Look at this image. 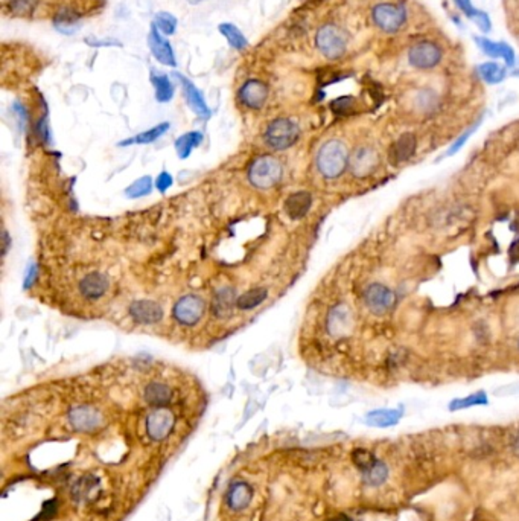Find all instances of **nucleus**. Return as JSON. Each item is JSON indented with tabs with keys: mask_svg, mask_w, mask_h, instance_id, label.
<instances>
[{
	"mask_svg": "<svg viewBox=\"0 0 519 521\" xmlns=\"http://www.w3.org/2000/svg\"><path fill=\"white\" fill-rule=\"evenodd\" d=\"M349 160H351V156H349L346 143L338 139H330L323 143L319 151L317 169L323 177L334 180V178L344 174L349 166Z\"/></svg>",
	"mask_w": 519,
	"mask_h": 521,
	"instance_id": "f257e3e1",
	"label": "nucleus"
},
{
	"mask_svg": "<svg viewBox=\"0 0 519 521\" xmlns=\"http://www.w3.org/2000/svg\"><path fill=\"white\" fill-rule=\"evenodd\" d=\"M363 301L365 308L372 314L382 317V315L388 314L395 308L397 302V294L388 285L381 284V282H373V284L367 285V288L364 290Z\"/></svg>",
	"mask_w": 519,
	"mask_h": 521,
	"instance_id": "f03ea898",
	"label": "nucleus"
},
{
	"mask_svg": "<svg viewBox=\"0 0 519 521\" xmlns=\"http://www.w3.org/2000/svg\"><path fill=\"white\" fill-rule=\"evenodd\" d=\"M249 178L253 186L259 187V190H268V187L277 185L282 178V165L275 157H259L251 164Z\"/></svg>",
	"mask_w": 519,
	"mask_h": 521,
	"instance_id": "7ed1b4c3",
	"label": "nucleus"
},
{
	"mask_svg": "<svg viewBox=\"0 0 519 521\" xmlns=\"http://www.w3.org/2000/svg\"><path fill=\"white\" fill-rule=\"evenodd\" d=\"M300 128L288 117H279L271 122L265 131V142L275 150H286L297 142Z\"/></svg>",
	"mask_w": 519,
	"mask_h": 521,
	"instance_id": "20e7f679",
	"label": "nucleus"
},
{
	"mask_svg": "<svg viewBox=\"0 0 519 521\" xmlns=\"http://www.w3.org/2000/svg\"><path fill=\"white\" fill-rule=\"evenodd\" d=\"M316 45L320 52L329 59H337L343 57L347 48V36L346 32L338 28L337 24H325L317 31Z\"/></svg>",
	"mask_w": 519,
	"mask_h": 521,
	"instance_id": "39448f33",
	"label": "nucleus"
},
{
	"mask_svg": "<svg viewBox=\"0 0 519 521\" xmlns=\"http://www.w3.org/2000/svg\"><path fill=\"white\" fill-rule=\"evenodd\" d=\"M373 22L384 32H396L405 23L407 13L402 6L395 3H379L372 11Z\"/></svg>",
	"mask_w": 519,
	"mask_h": 521,
	"instance_id": "423d86ee",
	"label": "nucleus"
},
{
	"mask_svg": "<svg viewBox=\"0 0 519 521\" xmlns=\"http://www.w3.org/2000/svg\"><path fill=\"white\" fill-rule=\"evenodd\" d=\"M379 166V156L375 148L370 147H360L356 148L351 160H349V168H351V173L356 178H365L375 173L377 168Z\"/></svg>",
	"mask_w": 519,
	"mask_h": 521,
	"instance_id": "0eeeda50",
	"label": "nucleus"
},
{
	"mask_svg": "<svg viewBox=\"0 0 519 521\" xmlns=\"http://www.w3.org/2000/svg\"><path fill=\"white\" fill-rule=\"evenodd\" d=\"M441 59V50L431 41H421L408 52V62L416 69H432Z\"/></svg>",
	"mask_w": 519,
	"mask_h": 521,
	"instance_id": "6e6552de",
	"label": "nucleus"
},
{
	"mask_svg": "<svg viewBox=\"0 0 519 521\" xmlns=\"http://www.w3.org/2000/svg\"><path fill=\"white\" fill-rule=\"evenodd\" d=\"M204 310H206V305H204V301L201 297L186 296L175 304L174 315L180 323L193 324L203 317Z\"/></svg>",
	"mask_w": 519,
	"mask_h": 521,
	"instance_id": "1a4fd4ad",
	"label": "nucleus"
},
{
	"mask_svg": "<svg viewBox=\"0 0 519 521\" xmlns=\"http://www.w3.org/2000/svg\"><path fill=\"white\" fill-rule=\"evenodd\" d=\"M353 327L352 311L347 305L339 304L330 310L328 315V331L332 337L339 338L349 336Z\"/></svg>",
	"mask_w": 519,
	"mask_h": 521,
	"instance_id": "9d476101",
	"label": "nucleus"
},
{
	"mask_svg": "<svg viewBox=\"0 0 519 521\" xmlns=\"http://www.w3.org/2000/svg\"><path fill=\"white\" fill-rule=\"evenodd\" d=\"M174 427V416L165 408H159L147 417V431L149 438L154 441H161L169 436Z\"/></svg>",
	"mask_w": 519,
	"mask_h": 521,
	"instance_id": "9b49d317",
	"label": "nucleus"
},
{
	"mask_svg": "<svg viewBox=\"0 0 519 521\" xmlns=\"http://www.w3.org/2000/svg\"><path fill=\"white\" fill-rule=\"evenodd\" d=\"M148 45H149L152 55H154L157 62H160L161 64H165V66H171V67L177 66L175 54L173 50L171 43H169L163 36H161L160 31L154 27V24H152V28L149 31Z\"/></svg>",
	"mask_w": 519,
	"mask_h": 521,
	"instance_id": "f8f14e48",
	"label": "nucleus"
},
{
	"mask_svg": "<svg viewBox=\"0 0 519 521\" xmlns=\"http://www.w3.org/2000/svg\"><path fill=\"white\" fill-rule=\"evenodd\" d=\"M268 93L270 90L267 87V84H263L262 81H258V80H250L241 87L240 99L245 107H249L251 110H258L265 106V102L268 99Z\"/></svg>",
	"mask_w": 519,
	"mask_h": 521,
	"instance_id": "ddd939ff",
	"label": "nucleus"
},
{
	"mask_svg": "<svg viewBox=\"0 0 519 521\" xmlns=\"http://www.w3.org/2000/svg\"><path fill=\"white\" fill-rule=\"evenodd\" d=\"M416 148H418V139L413 133H404L399 136V139L391 145L390 148V162L393 165H402L405 162L411 160L416 155Z\"/></svg>",
	"mask_w": 519,
	"mask_h": 521,
	"instance_id": "4468645a",
	"label": "nucleus"
},
{
	"mask_svg": "<svg viewBox=\"0 0 519 521\" xmlns=\"http://www.w3.org/2000/svg\"><path fill=\"white\" fill-rule=\"evenodd\" d=\"M175 78L180 81L182 87H183V92H184V97H186V101H188V104L191 106V108L193 110L195 113H197L198 116L201 117H209L210 116V110L206 104V101H204L201 92L195 87V85L192 84V81H189L186 76L180 75V73H175Z\"/></svg>",
	"mask_w": 519,
	"mask_h": 521,
	"instance_id": "2eb2a0df",
	"label": "nucleus"
},
{
	"mask_svg": "<svg viewBox=\"0 0 519 521\" xmlns=\"http://www.w3.org/2000/svg\"><path fill=\"white\" fill-rule=\"evenodd\" d=\"M71 422L76 430L92 431L101 425L102 416L93 407H76L71 413Z\"/></svg>",
	"mask_w": 519,
	"mask_h": 521,
	"instance_id": "dca6fc26",
	"label": "nucleus"
},
{
	"mask_svg": "<svg viewBox=\"0 0 519 521\" xmlns=\"http://www.w3.org/2000/svg\"><path fill=\"white\" fill-rule=\"evenodd\" d=\"M475 41L478 43L480 49L490 58H503L507 66H513L515 63V52L510 45L503 41H492L484 37H476Z\"/></svg>",
	"mask_w": 519,
	"mask_h": 521,
	"instance_id": "f3484780",
	"label": "nucleus"
},
{
	"mask_svg": "<svg viewBox=\"0 0 519 521\" xmlns=\"http://www.w3.org/2000/svg\"><path fill=\"white\" fill-rule=\"evenodd\" d=\"M404 415L402 408H377L372 410L365 416V422L378 429H388V427L396 425Z\"/></svg>",
	"mask_w": 519,
	"mask_h": 521,
	"instance_id": "a211bd4d",
	"label": "nucleus"
},
{
	"mask_svg": "<svg viewBox=\"0 0 519 521\" xmlns=\"http://www.w3.org/2000/svg\"><path fill=\"white\" fill-rule=\"evenodd\" d=\"M161 308L152 301H138L131 306V315L139 323H157L161 319Z\"/></svg>",
	"mask_w": 519,
	"mask_h": 521,
	"instance_id": "6ab92c4d",
	"label": "nucleus"
},
{
	"mask_svg": "<svg viewBox=\"0 0 519 521\" xmlns=\"http://www.w3.org/2000/svg\"><path fill=\"white\" fill-rule=\"evenodd\" d=\"M311 206H312L311 195L308 192L300 191V192L293 194L291 197L286 200L285 209L288 212V215L291 217L293 220H299V218H303L306 213H308Z\"/></svg>",
	"mask_w": 519,
	"mask_h": 521,
	"instance_id": "aec40b11",
	"label": "nucleus"
},
{
	"mask_svg": "<svg viewBox=\"0 0 519 521\" xmlns=\"http://www.w3.org/2000/svg\"><path fill=\"white\" fill-rule=\"evenodd\" d=\"M108 279L101 273H90L81 282V292L89 299H99L107 293Z\"/></svg>",
	"mask_w": 519,
	"mask_h": 521,
	"instance_id": "412c9836",
	"label": "nucleus"
},
{
	"mask_svg": "<svg viewBox=\"0 0 519 521\" xmlns=\"http://www.w3.org/2000/svg\"><path fill=\"white\" fill-rule=\"evenodd\" d=\"M173 398V390L163 381H151L147 387H145V399L148 401L151 406H165Z\"/></svg>",
	"mask_w": 519,
	"mask_h": 521,
	"instance_id": "4be33fe9",
	"label": "nucleus"
},
{
	"mask_svg": "<svg viewBox=\"0 0 519 521\" xmlns=\"http://www.w3.org/2000/svg\"><path fill=\"white\" fill-rule=\"evenodd\" d=\"M251 497H253V491L250 486L244 482H237L232 486L231 490H228L227 503L232 509L241 511L250 505Z\"/></svg>",
	"mask_w": 519,
	"mask_h": 521,
	"instance_id": "5701e85b",
	"label": "nucleus"
},
{
	"mask_svg": "<svg viewBox=\"0 0 519 521\" xmlns=\"http://www.w3.org/2000/svg\"><path fill=\"white\" fill-rule=\"evenodd\" d=\"M54 27L57 31L61 34H66V36H71V34L76 32L80 29L81 23H80V17L75 11L72 10H59L54 19Z\"/></svg>",
	"mask_w": 519,
	"mask_h": 521,
	"instance_id": "b1692460",
	"label": "nucleus"
},
{
	"mask_svg": "<svg viewBox=\"0 0 519 521\" xmlns=\"http://www.w3.org/2000/svg\"><path fill=\"white\" fill-rule=\"evenodd\" d=\"M218 31L223 34V37L227 40L228 45H231L236 50H245L249 48V41H247L244 34L240 31V28H236L232 23H221L218 27Z\"/></svg>",
	"mask_w": 519,
	"mask_h": 521,
	"instance_id": "393cba45",
	"label": "nucleus"
},
{
	"mask_svg": "<svg viewBox=\"0 0 519 521\" xmlns=\"http://www.w3.org/2000/svg\"><path fill=\"white\" fill-rule=\"evenodd\" d=\"M151 83L156 89V99L159 102H168L174 97V85L169 80L168 75L163 73H151Z\"/></svg>",
	"mask_w": 519,
	"mask_h": 521,
	"instance_id": "a878e982",
	"label": "nucleus"
},
{
	"mask_svg": "<svg viewBox=\"0 0 519 521\" xmlns=\"http://www.w3.org/2000/svg\"><path fill=\"white\" fill-rule=\"evenodd\" d=\"M488 404H489L488 394L484 390H480V392H475V394L472 395L453 399L449 403V410L451 412H455V410H465V408H471L476 406H488Z\"/></svg>",
	"mask_w": 519,
	"mask_h": 521,
	"instance_id": "bb28decb",
	"label": "nucleus"
},
{
	"mask_svg": "<svg viewBox=\"0 0 519 521\" xmlns=\"http://www.w3.org/2000/svg\"><path fill=\"white\" fill-rule=\"evenodd\" d=\"M363 473V479L369 486H381L387 480L388 477V468L384 462L381 460H377L375 464L369 466L367 469H364Z\"/></svg>",
	"mask_w": 519,
	"mask_h": 521,
	"instance_id": "cd10ccee",
	"label": "nucleus"
},
{
	"mask_svg": "<svg viewBox=\"0 0 519 521\" xmlns=\"http://www.w3.org/2000/svg\"><path fill=\"white\" fill-rule=\"evenodd\" d=\"M480 76L486 81L488 84H499L501 81H504L506 78V67L499 66L498 63H484L478 67Z\"/></svg>",
	"mask_w": 519,
	"mask_h": 521,
	"instance_id": "c85d7f7f",
	"label": "nucleus"
},
{
	"mask_svg": "<svg viewBox=\"0 0 519 521\" xmlns=\"http://www.w3.org/2000/svg\"><path fill=\"white\" fill-rule=\"evenodd\" d=\"M267 297V290L265 288H253L250 292H247L244 296L240 297L237 301V306L241 310H253L261 305Z\"/></svg>",
	"mask_w": 519,
	"mask_h": 521,
	"instance_id": "c756f323",
	"label": "nucleus"
},
{
	"mask_svg": "<svg viewBox=\"0 0 519 521\" xmlns=\"http://www.w3.org/2000/svg\"><path fill=\"white\" fill-rule=\"evenodd\" d=\"M201 139H203V136L198 131H192V133L182 136V138L178 139L177 143H175L178 156L188 157L189 152L192 151V148L197 147V145L201 142Z\"/></svg>",
	"mask_w": 519,
	"mask_h": 521,
	"instance_id": "7c9ffc66",
	"label": "nucleus"
},
{
	"mask_svg": "<svg viewBox=\"0 0 519 521\" xmlns=\"http://www.w3.org/2000/svg\"><path fill=\"white\" fill-rule=\"evenodd\" d=\"M169 124H160L154 128H151V130L148 131H143L140 134L136 136V138H131L130 141H125L124 145H130V143H149V142H154L156 139H159L161 134L166 133Z\"/></svg>",
	"mask_w": 519,
	"mask_h": 521,
	"instance_id": "2f4dec72",
	"label": "nucleus"
},
{
	"mask_svg": "<svg viewBox=\"0 0 519 521\" xmlns=\"http://www.w3.org/2000/svg\"><path fill=\"white\" fill-rule=\"evenodd\" d=\"M154 27L165 36H173L177 29V19L169 13H159L154 17Z\"/></svg>",
	"mask_w": 519,
	"mask_h": 521,
	"instance_id": "473e14b6",
	"label": "nucleus"
},
{
	"mask_svg": "<svg viewBox=\"0 0 519 521\" xmlns=\"http://www.w3.org/2000/svg\"><path fill=\"white\" fill-rule=\"evenodd\" d=\"M481 122H483V117H480L478 121H476L475 124H472L469 128H467V130H466L465 133H462L460 136H458V138L455 139V142L449 147V150H448V152L445 155V157H451V156L457 155V152L460 151V150L465 147V143H466L467 141H469L471 136H472L476 130H478V127L481 125Z\"/></svg>",
	"mask_w": 519,
	"mask_h": 521,
	"instance_id": "72a5a7b5",
	"label": "nucleus"
},
{
	"mask_svg": "<svg viewBox=\"0 0 519 521\" xmlns=\"http://www.w3.org/2000/svg\"><path fill=\"white\" fill-rule=\"evenodd\" d=\"M38 3V0H8V10L15 15L31 14Z\"/></svg>",
	"mask_w": 519,
	"mask_h": 521,
	"instance_id": "f704fd0d",
	"label": "nucleus"
},
{
	"mask_svg": "<svg viewBox=\"0 0 519 521\" xmlns=\"http://www.w3.org/2000/svg\"><path fill=\"white\" fill-rule=\"evenodd\" d=\"M96 485H98V480L95 479V477H92V476L84 477V479H81V482L75 486V495L78 499H86L89 497V492L93 488H96Z\"/></svg>",
	"mask_w": 519,
	"mask_h": 521,
	"instance_id": "c9c22d12",
	"label": "nucleus"
},
{
	"mask_svg": "<svg viewBox=\"0 0 519 521\" xmlns=\"http://www.w3.org/2000/svg\"><path fill=\"white\" fill-rule=\"evenodd\" d=\"M149 191H151V180L148 177H143L140 178V180L136 182L133 186H130L126 194H129L130 197L136 199V197H143V195H147Z\"/></svg>",
	"mask_w": 519,
	"mask_h": 521,
	"instance_id": "e433bc0d",
	"label": "nucleus"
},
{
	"mask_svg": "<svg viewBox=\"0 0 519 521\" xmlns=\"http://www.w3.org/2000/svg\"><path fill=\"white\" fill-rule=\"evenodd\" d=\"M455 3H457L458 8H460V10L465 13V15H466V17H469L471 20L474 19V17H475L476 14L480 13V11L476 10V8L472 5L471 0H455Z\"/></svg>",
	"mask_w": 519,
	"mask_h": 521,
	"instance_id": "4c0bfd02",
	"label": "nucleus"
},
{
	"mask_svg": "<svg viewBox=\"0 0 519 521\" xmlns=\"http://www.w3.org/2000/svg\"><path fill=\"white\" fill-rule=\"evenodd\" d=\"M472 22L481 29V32H489L490 31V20H489L488 14H484V13L480 11L478 14L474 17Z\"/></svg>",
	"mask_w": 519,
	"mask_h": 521,
	"instance_id": "58836bf2",
	"label": "nucleus"
},
{
	"mask_svg": "<svg viewBox=\"0 0 519 521\" xmlns=\"http://www.w3.org/2000/svg\"><path fill=\"white\" fill-rule=\"evenodd\" d=\"M92 48H110V46H121V43L116 40H99V38H86L84 40Z\"/></svg>",
	"mask_w": 519,
	"mask_h": 521,
	"instance_id": "ea45409f",
	"label": "nucleus"
},
{
	"mask_svg": "<svg viewBox=\"0 0 519 521\" xmlns=\"http://www.w3.org/2000/svg\"><path fill=\"white\" fill-rule=\"evenodd\" d=\"M171 183H173V178H171V176L166 174V173L159 176V178H157V187H160V191H166L168 187L171 186Z\"/></svg>",
	"mask_w": 519,
	"mask_h": 521,
	"instance_id": "a19ab883",
	"label": "nucleus"
},
{
	"mask_svg": "<svg viewBox=\"0 0 519 521\" xmlns=\"http://www.w3.org/2000/svg\"><path fill=\"white\" fill-rule=\"evenodd\" d=\"M512 448L515 451V455L519 456V431L515 434V438L512 441Z\"/></svg>",
	"mask_w": 519,
	"mask_h": 521,
	"instance_id": "79ce46f5",
	"label": "nucleus"
},
{
	"mask_svg": "<svg viewBox=\"0 0 519 521\" xmlns=\"http://www.w3.org/2000/svg\"><path fill=\"white\" fill-rule=\"evenodd\" d=\"M518 349H519V340H518Z\"/></svg>",
	"mask_w": 519,
	"mask_h": 521,
	"instance_id": "37998d69",
	"label": "nucleus"
}]
</instances>
